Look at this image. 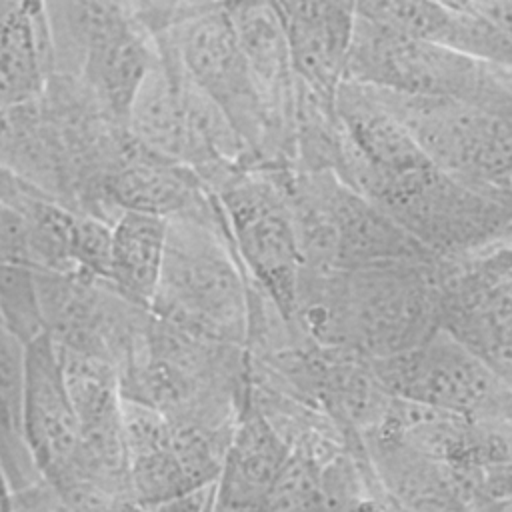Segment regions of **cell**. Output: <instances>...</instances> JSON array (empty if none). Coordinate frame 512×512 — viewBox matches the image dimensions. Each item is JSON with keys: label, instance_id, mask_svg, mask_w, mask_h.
<instances>
[{"label": "cell", "instance_id": "6da1fadb", "mask_svg": "<svg viewBox=\"0 0 512 512\" xmlns=\"http://www.w3.org/2000/svg\"><path fill=\"white\" fill-rule=\"evenodd\" d=\"M150 312L184 332L244 348L248 276L218 202L206 214L168 220Z\"/></svg>", "mask_w": 512, "mask_h": 512}, {"label": "cell", "instance_id": "7a4b0ae2", "mask_svg": "<svg viewBox=\"0 0 512 512\" xmlns=\"http://www.w3.org/2000/svg\"><path fill=\"white\" fill-rule=\"evenodd\" d=\"M54 74L74 78L116 122L158 62L154 38L128 2H48Z\"/></svg>", "mask_w": 512, "mask_h": 512}, {"label": "cell", "instance_id": "3957f363", "mask_svg": "<svg viewBox=\"0 0 512 512\" xmlns=\"http://www.w3.org/2000/svg\"><path fill=\"white\" fill-rule=\"evenodd\" d=\"M184 76L226 116L254 168H290L272 136L252 86L226 4L200 2L196 12L154 38Z\"/></svg>", "mask_w": 512, "mask_h": 512}, {"label": "cell", "instance_id": "277c9868", "mask_svg": "<svg viewBox=\"0 0 512 512\" xmlns=\"http://www.w3.org/2000/svg\"><path fill=\"white\" fill-rule=\"evenodd\" d=\"M290 168H234L208 192L220 206L246 276L266 292L292 330L300 252L286 198Z\"/></svg>", "mask_w": 512, "mask_h": 512}, {"label": "cell", "instance_id": "5b68a950", "mask_svg": "<svg viewBox=\"0 0 512 512\" xmlns=\"http://www.w3.org/2000/svg\"><path fill=\"white\" fill-rule=\"evenodd\" d=\"M436 260L338 272L342 346L386 358L422 344L440 328Z\"/></svg>", "mask_w": 512, "mask_h": 512}, {"label": "cell", "instance_id": "8992f818", "mask_svg": "<svg viewBox=\"0 0 512 512\" xmlns=\"http://www.w3.org/2000/svg\"><path fill=\"white\" fill-rule=\"evenodd\" d=\"M370 202L438 258L478 248L512 224V202L480 192L434 166L382 176Z\"/></svg>", "mask_w": 512, "mask_h": 512}, {"label": "cell", "instance_id": "52a82bcc", "mask_svg": "<svg viewBox=\"0 0 512 512\" xmlns=\"http://www.w3.org/2000/svg\"><path fill=\"white\" fill-rule=\"evenodd\" d=\"M494 66L404 36L356 10L344 82L480 104Z\"/></svg>", "mask_w": 512, "mask_h": 512}, {"label": "cell", "instance_id": "ba28073f", "mask_svg": "<svg viewBox=\"0 0 512 512\" xmlns=\"http://www.w3.org/2000/svg\"><path fill=\"white\" fill-rule=\"evenodd\" d=\"M44 332L54 346L110 362L118 374L144 340L150 310L108 280L80 272L32 270Z\"/></svg>", "mask_w": 512, "mask_h": 512}, {"label": "cell", "instance_id": "9c48e42d", "mask_svg": "<svg viewBox=\"0 0 512 512\" xmlns=\"http://www.w3.org/2000/svg\"><path fill=\"white\" fill-rule=\"evenodd\" d=\"M368 364L392 398L442 412L476 410L488 404L498 384V374L444 328L410 350Z\"/></svg>", "mask_w": 512, "mask_h": 512}, {"label": "cell", "instance_id": "30bf717a", "mask_svg": "<svg viewBox=\"0 0 512 512\" xmlns=\"http://www.w3.org/2000/svg\"><path fill=\"white\" fill-rule=\"evenodd\" d=\"M22 434L40 478L60 496L86 484L80 466V426L56 346L46 332L26 344Z\"/></svg>", "mask_w": 512, "mask_h": 512}, {"label": "cell", "instance_id": "8fae6325", "mask_svg": "<svg viewBox=\"0 0 512 512\" xmlns=\"http://www.w3.org/2000/svg\"><path fill=\"white\" fill-rule=\"evenodd\" d=\"M226 8L274 142L292 168L296 74L276 2H234Z\"/></svg>", "mask_w": 512, "mask_h": 512}, {"label": "cell", "instance_id": "7c38bea8", "mask_svg": "<svg viewBox=\"0 0 512 512\" xmlns=\"http://www.w3.org/2000/svg\"><path fill=\"white\" fill-rule=\"evenodd\" d=\"M336 234V270L432 262L434 256L390 214L350 190L332 172H318Z\"/></svg>", "mask_w": 512, "mask_h": 512}, {"label": "cell", "instance_id": "4fadbf2b", "mask_svg": "<svg viewBox=\"0 0 512 512\" xmlns=\"http://www.w3.org/2000/svg\"><path fill=\"white\" fill-rule=\"evenodd\" d=\"M296 78L328 102L344 82L356 4L276 2Z\"/></svg>", "mask_w": 512, "mask_h": 512}, {"label": "cell", "instance_id": "5bb4252c", "mask_svg": "<svg viewBox=\"0 0 512 512\" xmlns=\"http://www.w3.org/2000/svg\"><path fill=\"white\" fill-rule=\"evenodd\" d=\"M286 458L284 440L248 392L214 482L210 512H264Z\"/></svg>", "mask_w": 512, "mask_h": 512}, {"label": "cell", "instance_id": "9a60e30c", "mask_svg": "<svg viewBox=\"0 0 512 512\" xmlns=\"http://www.w3.org/2000/svg\"><path fill=\"white\" fill-rule=\"evenodd\" d=\"M52 74L46 4L0 0V104L14 108L40 100Z\"/></svg>", "mask_w": 512, "mask_h": 512}, {"label": "cell", "instance_id": "2e32d148", "mask_svg": "<svg viewBox=\"0 0 512 512\" xmlns=\"http://www.w3.org/2000/svg\"><path fill=\"white\" fill-rule=\"evenodd\" d=\"M334 108L348 140L380 174L402 176L432 166L372 88L342 82Z\"/></svg>", "mask_w": 512, "mask_h": 512}, {"label": "cell", "instance_id": "e0dca14e", "mask_svg": "<svg viewBox=\"0 0 512 512\" xmlns=\"http://www.w3.org/2000/svg\"><path fill=\"white\" fill-rule=\"evenodd\" d=\"M166 234L168 220L142 212L126 210L112 224L108 282L148 310L162 270Z\"/></svg>", "mask_w": 512, "mask_h": 512}, {"label": "cell", "instance_id": "ac0fdd59", "mask_svg": "<svg viewBox=\"0 0 512 512\" xmlns=\"http://www.w3.org/2000/svg\"><path fill=\"white\" fill-rule=\"evenodd\" d=\"M0 322L24 346L44 334L32 268L0 260Z\"/></svg>", "mask_w": 512, "mask_h": 512}, {"label": "cell", "instance_id": "d6986e66", "mask_svg": "<svg viewBox=\"0 0 512 512\" xmlns=\"http://www.w3.org/2000/svg\"><path fill=\"white\" fill-rule=\"evenodd\" d=\"M112 512H138V508H136V502H132V500H122V502L116 504V508H114Z\"/></svg>", "mask_w": 512, "mask_h": 512}, {"label": "cell", "instance_id": "ffe728a7", "mask_svg": "<svg viewBox=\"0 0 512 512\" xmlns=\"http://www.w3.org/2000/svg\"><path fill=\"white\" fill-rule=\"evenodd\" d=\"M4 122H6V108L0 104V132L4 130Z\"/></svg>", "mask_w": 512, "mask_h": 512}, {"label": "cell", "instance_id": "44dd1931", "mask_svg": "<svg viewBox=\"0 0 512 512\" xmlns=\"http://www.w3.org/2000/svg\"><path fill=\"white\" fill-rule=\"evenodd\" d=\"M294 512H328L324 506H318V508H308V510H294Z\"/></svg>", "mask_w": 512, "mask_h": 512}]
</instances>
